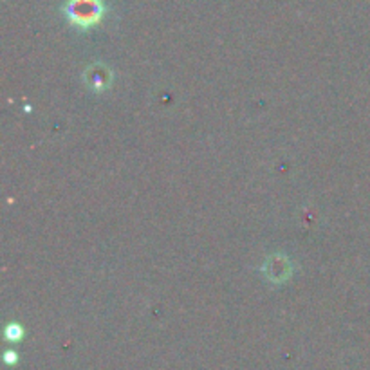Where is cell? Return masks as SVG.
Listing matches in <instances>:
<instances>
[{"label":"cell","instance_id":"cell-3","mask_svg":"<svg viewBox=\"0 0 370 370\" xmlns=\"http://www.w3.org/2000/svg\"><path fill=\"white\" fill-rule=\"evenodd\" d=\"M111 71L101 64H96L92 67H89L85 73V82L87 85L91 87L92 91H105L111 85Z\"/></svg>","mask_w":370,"mask_h":370},{"label":"cell","instance_id":"cell-4","mask_svg":"<svg viewBox=\"0 0 370 370\" xmlns=\"http://www.w3.org/2000/svg\"><path fill=\"white\" fill-rule=\"evenodd\" d=\"M6 336H8L9 340H18L22 336V329L18 327L17 323H11L8 329H6Z\"/></svg>","mask_w":370,"mask_h":370},{"label":"cell","instance_id":"cell-2","mask_svg":"<svg viewBox=\"0 0 370 370\" xmlns=\"http://www.w3.org/2000/svg\"><path fill=\"white\" fill-rule=\"evenodd\" d=\"M262 271L271 282H284V280H287L289 276H291L293 267H291L289 259L276 255V257H269V259L266 260Z\"/></svg>","mask_w":370,"mask_h":370},{"label":"cell","instance_id":"cell-1","mask_svg":"<svg viewBox=\"0 0 370 370\" xmlns=\"http://www.w3.org/2000/svg\"><path fill=\"white\" fill-rule=\"evenodd\" d=\"M107 6L104 0H67L64 13L73 26L80 29H89L101 22Z\"/></svg>","mask_w":370,"mask_h":370}]
</instances>
